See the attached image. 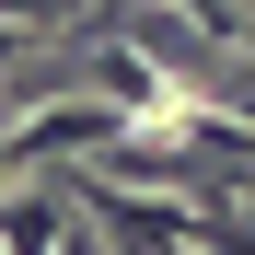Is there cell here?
I'll return each mask as SVG.
<instances>
[{"label": "cell", "instance_id": "3957f363", "mask_svg": "<svg viewBox=\"0 0 255 255\" xmlns=\"http://www.w3.org/2000/svg\"><path fill=\"white\" fill-rule=\"evenodd\" d=\"M0 244L12 255H47V244H81V221H58V209L23 197V186H0Z\"/></svg>", "mask_w": 255, "mask_h": 255}, {"label": "cell", "instance_id": "7a4b0ae2", "mask_svg": "<svg viewBox=\"0 0 255 255\" xmlns=\"http://www.w3.org/2000/svg\"><path fill=\"white\" fill-rule=\"evenodd\" d=\"M12 139V162H81V151H116V139H139L105 93H70V105H35V116H12L0 128Z\"/></svg>", "mask_w": 255, "mask_h": 255}, {"label": "cell", "instance_id": "277c9868", "mask_svg": "<svg viewBox=\"0 0 255 255\" xmlns=\"http://www.w3.org/2000/svg\"><path fill=\"white\" fill-rule=\"evenodd\" d=\"M0 128H12V116H0ZM0 174H12V139H0Z\"/></svg>", "mask_w": 255, "mask_h": 255}, {"label": "cell", "instance_id": "6da1fadb", "mask_svg": "<svg viewBox=\"0 0 255 255\" xmlns=\"http://www.w3.org/2000/svg\"><path fill=\"white\" fill-rule=\"evenodd\" d=\"M70 197L93 209L81 232H105V244H174V255H209V244H244L232 197H221V209H186V197H151V186H116V174H70Z\"/></svg>", "mask_w": 255, "mask_h": 255}]
</instances>
